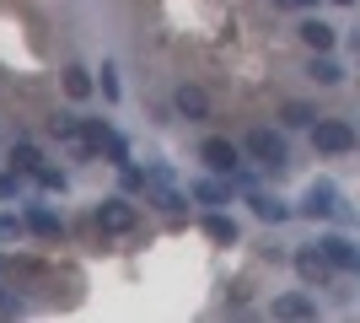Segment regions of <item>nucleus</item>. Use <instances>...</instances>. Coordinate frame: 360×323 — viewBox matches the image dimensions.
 I'll return each mask as SVG.
<instances>
[{
    "instance_id": "1",
    "label": "nucleus",
    "mask_w": 360,
    "mask_h": 323,
    "mask_svg": "<svg viewBox=\"0 0 360 323\" xmlns=\"http://www.w3.org/2000/svg\"><path fill=\"white\" fill-rule=\"evenodd\" d=\"M312 146H317V151H328V156L355 151V124H345V119H317L312 124Z\"/></svg>"
},
{
    "instance_id": "2",
    "label": "nucleus",
    "mask_w": 360,
    "mask_h": 323,
    "mask_svg": "<svg viewBox=\"0 0 360 323\" xmlns=\"http://www.w3.org/2000/svg\"><path fill=\"white\" fill-rule=\"evenodd\" d=\"M248 156H253L258 167L280 172V167H285V140L274 135V129H248Z\"/></svg>"
},
{
    "instance_id": "3",
    "label": "nucleus",
    "mask_w": 360,
    "mask_h": 323,
    "mask_svg": "<svg viewBox=\"0 0 360 323\" xmlns=\"http://www.w3.org/2000/svg\"><path fill=\"white\" fill-rule=\"evenodd\" d=\"M97 227H103L108 237L135 232V205H129V200H103V205H97Z\"/></svg>"
},
{
    "instance_id": "4",
    "label": "nucleus",
    "mask_w": 360,
    "mask_h": 323,
    "mask_svg": "<svg viewBox=\"0 0 360 323\" xmlns=\"http://www.w3.org/2000/svg\"><path fill=\"white\" fill-rule=\"evenodd\" d=\"M199 162L210 172H237V146H231V140H205V146H199Z\"/></svg>"
},
{
    "instance_id": "5",
    "label": "nucleus",
    "mask_w": 360,
    "mask_h": 323,
    "mask_svg": "<svg viewBox=\"0 0 360 323\" xmlns=\"http://www.w3.org/2000/svg\"><path fill=\"white\" fill-rule=\"evenodd\" d=\"M317 253H323L333 270H355V264H360V253H355V243H349V237H323V243H317Z\"/></svg>"
},
{
    "instance_id": "6",
    "label": "nucleus",
    "mask_w": 360,
    "mask_h": 323,
    "mask_svg": "<svg viewBox=\"0 0 360 323\" xmlns=\"http://www.w3.org/2000/svg\"><path fill=\"white\" fill-rule=\"evenodd\" d=\"M296 275L307 280V286H328V280H333V264L323 259V253H296Z\"/></svg>"
},
{
    "instance_id": "7",
    "label": "nucleus",
    "mask_w": 360,
    "mask_h": 323,
    "mask_svg": "<svg viewBox=\"0 0 360 323\" xmlns=\"http://www.w3.org/2000/svg\"><path fill=\"white\" fill-rule=\"evenodd\" d=\"M296 32H301V44L312 49V54H328V49H333V38H339V32H333L328 22H301Z\"/></svg>"
},
{
    "instance_id": "8",
    "label": "nucleus",
    "mask_w": 360,
    "mask_h": 323,
    "mask_svg": "<svg viewBox=\"0 0 360 323\" xmlns=\"http://www.w3.org/2000/svg\"><path fill=\"white\" fill-rule=\"evenodd\" d=\"M172 103H178L183 119H205V113H210V97L199 92V87H178V97H172Z\"/></svg>"
},
{
    "instance_id": "9",
    "label": "nucleus",
    "mask_w": 360,
    "mask_h": 323,
    "mask_svg": "<svg viewBox=\"0 0 360 323\" xmlns=\"http://www.w3.org/2000/svg\"><path fill=\"white\" fill-rule=\"evenodd\" d=\"M307 76H312L317 87H339V81H345V70H339V65H333L328 54H312V65H307Z\"/></svg>"
},
{
    "instance_id": "10",
    "label": "nucleus",
    "mask_w": 360,
    "mask_h": 323,
    "mask_svg": "<svg viewBox=\"0 0 360 323\" xmlns=\"http://www.w3.org/2000/svg\"><path fill=\"white\" fill-rule=\"evenodd\" d=\"M301 210H307V215H333V210H339V205H333V189H328V184H312Z\"/></svg>"
},
{
    "instance_id": "11",
    "label": "nucleus",
    "mask_w": 360,
    "mask_h": 323,
    "mask_svg": "<svg viewBox=\"0 0 360 323\" xmlns=\"http://www.w3.org/2000/svg\"><path fill=\"white\" fill-rule=\"evenodd\" d=\"M312 312H317L312 296H280L274 302V318H312Z\"/></svg>"
},
{
    "instance_id": "12",
    "label": "nucleus",
    "mask_w": 360,
    "mask_h": 323,
    "mask_svg": "<svg viewBox=\"0 0 360 323\" xmlns=\"http://www.w3.org/2000/svg\"><path fill=\"white\" fill-rule=\"evenodd\" d=\"M280 119H285L290 129H307V124H312L317 113H312V108H307V103H285V108H280Z\"/></svg>"
},
{
    "instance_id": "13",
    "label": "nucleus",
    "mask_w": 360,
    "mask_h": 323,
    "mask_svg": "<svg viewBox=\"0 0 360 323\" xmlns=\"http://www.w3.org/2000/svg\"><path fill=\"white\" fill-rule=\"evenodd\" d=\"M65 92H70V97H86V92H91V76L81 70V65H70V70H65Z\"/></svg>"
},
{
    "instance_id": "14",
    "label": "nucleus",
    "mask_w": 360,
    "mask_h": 323,
    "mask_svg": "<svg viewBox=\"0 0 360 323\" xmlns=\"http://www.w3.org/2000/svg\"><path fill=\"white\" fill-rule=\"evenodd\" d=\"M253 210H258V221H285V205L269 200V194H253Z\"/></svg>"
},
{
    "instance_id": "15",
    "label": "nucleus",
    "mask_w": 360,
    "mask_h": 323,
    "mask_svg": "<svg viewBox=\"0 0 360 323\" xmlns=\"http://www.w3.org/2000/svg\"><path fill=\"white\" fill-rule=\"evenodd\" d=\"M205 232H210L215 243H237V227H231L226 215H210V221H205Z\"/></svg>"
},
{
    "instance_id": "16",
    "label": "nucleus",
    "mask_w": 360,
    "mask_h": 323,
    "mask_svg": "<svg viewBox=\"0 0 360 323\" xmlns=\"http://www.w3.org/2000/svg\"><path fill=\"white\" fill-rule=\"evenodd\" d=\"M27 221H32V232H44V237H60V215H49V210H32Z\"/></svg>"
},
{
    "instance_id": "17",
    "label": "nucleus",
    "mask_w": 360,
    "mask_h": 323,
    "mask_svg": "<svg viewBox=\"0 0 360 323\" xmlns=\"http://www.w3.org/2000/svg\"><path fill=\"white\" fill-rule=\"evenodd\" d=\"M38 162H44V156L32 151V146H16V151H11V167H16V172H32Z\"/></svg>"
},
{
    "instance_id": "18",
    "label": "nucleus",
    "mask_w": 360,
    "mask_h": 323,
    "mask_svg": "<svg viewBox=\"0 0 360 323\" xmlns=\"http://www.w3.org/2000/svg\"><path fill=\"white\" fill-rule=\"evenodd\" d=\"M32 178H38V184H44V189H65V172L44 167V162H38V167H32Z\"/></svg>"
},
{
    "instance_id": "19",
    "label": "nucleus",
    "mask_w": 360,
    "mask_h": 323,
    "mask_svg": "<svg viewBox=\"0 0 360 323\" xmlns=\"http://www.w3.org/2000/svg\"><path fill=\"white\" fill-rule=\"evenodd\" d=\"M194 194H199L205 205H226V189H221V184H194Z\"/></svg>"
},
{
    "instance_id": "20",
    "label": "nucleus",
    "mask_w": 360,
    "mask_h": 323,
    "mask_svg": "<svg viewBox=\"0 0 360 323\" xmlns=\"http://www.w3.org/2000/svg\"><path fill=\"white\" fill-rule=\"evenodd\" d=\"M103 97H108V103L119 97V76H113V65H103Z\"/></svg>"
},
{
    "instance_id": "21",
    "label": "nucleus",
    "mask_w": 360,
    "mask_h": 323,
    "mask_svg": "<svg viewBox=\"0 0 360 323\" xmlns=\"http://www.w3.org/2000/svg\"><path fill=\"white\" fill-rule=\"evenodd\" d=\"M11 194H16V178L6 172V178H0V200H11Z\"/></svg>"
},
{
    "instance_id": "22",
    "label": "nucleus",
    "mask_w": 360,
    "mask_h": 323,
    "mask_svg": "<svg viewBox=\"0 0 360 323\" xmlns=\"http://www.w3.org/2000/svg\"><path fill=\"white\" fill-rule=\"evenodd\" d=\"M280 6H317V0H280Z\"/></svg>"
},
{
    "instance_id": "23",
    "label": "nucleus",
    "mask_w": 360,
    "mask_h": 323,
    "mask_svg": "<svg viewBox=\"0 0 360 323\" xmlns=\"http://www.w3.org/2000/svg\"><path fill=\"white\" fill-rule=\"evenodd\" d=\"M339 6H349V0H339Z\"/></svg>"
}]
</instances>
